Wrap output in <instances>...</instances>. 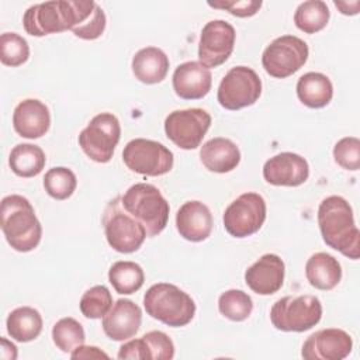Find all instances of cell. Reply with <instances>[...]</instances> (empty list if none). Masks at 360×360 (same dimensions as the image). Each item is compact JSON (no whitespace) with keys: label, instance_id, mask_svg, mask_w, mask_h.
I'll return each mask as SVG.
<instances>
[{"label":"cell","instance_id":"18","mask_svg":"<svg viewBox=\"0 0 360 360\" xmlns=\"http://www.w3.org/2000/svg\"><path fill=\"white\" fill-rule=\"evenodd\" d=\"M285 266L280 256L266 253L257 259L245 271L248 287L259 295H271L277 292L284 283Z\"/></svg>","mask_w":360,"mask_h":360},{"label":"cell","instance_id":"34","mask_svg":"<svg viewBox=\"0 0 360 360\" xmlns=\"http://www.w3.org/2000/svg\"><path fill=\"white\" fill-rule=\"evenodd\" d=\"M30 58V46L25 38L17 32H3L0 35V60L6 66H20Z\"/></svg>","mask_w":360,"mask_h":360},{"label":"cell","instance_id":"15","mask_svg":"<svg viewBox=\"0 0 360 360\" xmlns=\"http://www.w3.org/2000/svg\"><path fill=\"white\" fill-rule=\"evenodd\" d=\"M352 336L343 329L328 328L309 335L302 345L305 360H342L352 352Z\"/></svg>","mask_w":360,"mask_h":360},{"label":"cell","instance_id":"17","mask_svg":"<svg viewBox=\"0 0 360 360\" xmlns=\"http://www.w3.org/2000/svg\"><path fill=\"white\" fill-rule=\"evenodd\" d=\"M142 322V311L131 300H117L110 311L103 316L104 333L115 342H124L136 335Z\"/></svg>","mask_w":360,"mask_h":360},{"label":"cell","instance_id":"1","mask_svg":"<svg viewBox=\"0 0 360 360\" xmlns=\"http://www.w3.org/2000/svg\"><path fill=\"white\" fill-rule=\"evenodd\" d=\"M97 3L93 0H56L28 7L22 15L27 34L44 37L49 34L73 31L84 24L93 14Z\"/></svg>","mask_w":360,"mask_h":360},{"label":"cell","instance_id":"27","mask_svg":"<svg viewBox=\"0 0 360 360\" xmlns=\"http://www.w3.org/2000/svg\"><path fill=\"white\" fill-rule=\"evenodd\" d=\"M46 158L44 150L34 143L15 145L8 156V165L14 174L20 177L38 176L45 167Z\"/></svg>","mask_w":360,"mask_h":360},{"label":"cell","instance_id":"16","mask_svg":"<svg viewBox=\"0 0 360 360\" xmlns=\"http://www.w3.org/2000/svg\"><path fill=\"white\" fill-rule=\"evenodd\" d=\"M309 176L308 162L298 153L281 152L263 166V177L273 186L297 187L304 184Z\"/></svg>","mask_w":360,"mask_h":360},{"label":"cell","instance_id":"22","mask_svg":"<svg viewBox=\"0 0 360 360\" xmlns=\"http://www.w3.org/2000/svg\"><path fill=\"white\" fill-rule=\"evenodd\" d=\"M200 159L205 169L214 173H228L236 169L240 162V150L228 138H212L202 143Z\"/></svg>","mask_w":360,"mask_h":360},{"label":"cell","instance_id":"14","mask_svg":"<svg viewBox=\"0 0 360 360\" xmlns=\"http://www.w3.org/2000/svg\"><path fill=\"white\" fill-rule=\"evenodd\" d=\"M235 28L224 20L208 21L200 35L198 62L205 68H217L228 60L235 46Z\"/></svg>","mask_w":360,"mask_h":360},{"label":"cell","instance_id":"20","mask_svg":"<svg viewBox=\"0 0 360 360\" xmlns=\"http://www.w3.org/2000/svg\"><path fill=\"white\" fill-rule=\"evenodd\" d=\"M13 127L14 131L22 138H41L51 127L49 108L37 98L20 101L13 112Z\"/></svg>","mask_w":360,"mask_h":360},{"label":"cell","instance_id":"5","mask_svg":"<svg viewBox=\"0 0 360 360\" xmlns=\"http://www.w3.org/2000/svg\"><path fill=\"white\" fill-rule=\"evenodd\" d=\"M124 210L139 221L148 236L159 235L167 225L170 207L158 187L148 183L131 186L122 195Z\"/></svg>","mask_w":360,"mask_h":360},{"label":"cell","instance_id":"31","mask_svg":"<svg viewBox=\"0 0 360 360\" xmlns=\"http://www.w3.org/2000/svg\"><path fill=\"white\" fill-rule=\"evenodd\" d=\"M218 309L225 318L233 322H242L250 316L253 301L245 291L232 288L219 295Z\"/></svg>","mask_w":360,"mask_h":360},{"label":"cell","instance_id":"23","mask_svg":"<svg viewBox=\"0 0 360 360\" xmlns=\"http://www.w3.org/2000/svg\"><path fill=\"white\" fill-rule=\"evenodd\" d=\"M167 55L156 46H146L139 49L132 58V73L145 84L160 83L169 72Z\"/></svg>","mask_w":360,"mask_h":360},{"label":"cell","instance_id":"9","mask_svg":"<svg viewBox=\"0 0 360 360\" xmlns=\"http://www.w3.org/2000/svg\"><path fill=\"white\" fill-rule=\"evenodd\" d=\"M120 136L121 125L118 118L111 112H100L79 134V145L91 160L107 163L114 155Z\"/></svg>","mask_w":360,"mask_h":360},{"label":"cell","instance_id":"21","mask_svg":"<svg viewBox=\"0 0 360 360\" xmlns=\"http://www.w3.org/2000/svg\"><path fill=\"white\" fill-rule=\"evenodd\" d=\"M212 214L210 208L197 200L184 202L176 214V228L186 240H205L212 231Z\"/></svg>","mask_w":360,"mask_h":360},{"label":"cell","instance_id":"29","mask_svg":"<svg viewBox=\"0 0 360 360\" xmlns=\"http://www.w3.org/2000/svg\"><path fill=\"white\" fill-rule=\"evenodd\" d=\"M330 11L322 0H308L301 3L294 13V24L305 34L322 31L329 21Z\"/></svg>","mask_w":360,"mask_h":360},{"label":"cell","instance_id":"37","mask_svg":"<svg viewBox=\"0 0 360 360\" xmlns=\"http://www.w3.org/2000/svg\"><path fill=\"white\" fill-rule=\"evenodd\" d=\"M207 4L214 8L226 10L235 17L245 18V17L255 15L260 10L263 3L260 0H218V1H208Z\"/></svg>","mask_w":360,"mask_h":360},{"label":"cell","instance_id":"11","mask_svg":"<svg viewBox=\"0 0 360 360\" xmlns=\"http://www.w3.org/2000/svg\"><path fill=\"white\" fill-rule=\"evenodd\" d=\"M262 94L259 75L248 66L232 68L221 80L217 98L226 110H240L255 104Z\"/></svg>","mask_w":360,"mask_h":360},{"label":"cell","instance_id":"25","mask_svg":"<svg viewBox=\"0 0 360 360\" xmlns=\"http://www.w3.org/2000/svg\"><path fill=\"white\" fill-rule=\"evenodd\" d=\"M297 96L309 108L326 107L333 97L330 79L319 72H308L297 82Z\"/></svg>","mask_w":360,"mask_h":360},{"label":"cell","instance_id":"10","mask_svg":"<svg viewBox=\"0 0 360 360\" xmlns=\"http://www.w3.org/2000/svg\"><path fill=\"white\" fill-rule=\"evenodd\" d=\"M309 55L305 41L295 35H281L271 41L262 55V65L267 75L284 79L300 70Z\"/></svg>","mask_w":360,"mask_h":360},{"label":"cell","instance_id":"32","mask_svg":"<svg viewBox=\"0 0 360 360\" xmlns=\"http://www.w3.org/2000/svg\"><path fill=\"white\" fill-rule=\"evenodd\" d=\"M77 186L76 174L63 166H56L49 169L44 177L45 191L55 200L69 198Z\"/></svg>","mask_w":360,"mask_h":360},{"label":"cell","instance_id":"36","mask_svg":"<svg viewBox=\"0 0 360 360\" xmlns=\"http://www.w3.org/2000/svg\"><path fill=\"white\" fill-rule=\"evenodd\" d=\"M335 162L346 169L356 172L360 169V141L356 136H346L336 142L333 148Z\"/></svg>","mask_w":360,"mask_h":360},{"label":"cell","instance_id":"6","mask_svg":"<svg viewBox=\"0 0 360 360\" xmlns=\"http://www.w3.org/2000/svg\"><path fill=\"white\" fill-rule=\"evenodd\" d=\"M322 318V304L315 295H287L277 300L270 309L273 326L283 332H305Z\"/></svg>","mask_w":360,"mask_h":360},{"label":"cell","instance_id":"3","mask_svg":"<svg viewBox=\"0 0 360 360\" xmlns=\"http://www.w3.org/2000/svg\"><path fill=\"white\" fill-rule=\"evenodd\" d=\"M0 225L7 243L17 252H31L41 242V222L31 202L22 195L11 194L1 200Z\"/></svg>","mask_w":360,"mask_h":360},{"label":"cell","instance_id":"35","mask_svg":"<svg viewBox=\"0 0 360 360\" xmlns=\"http://www.w3.org/2000/svg\"><path fill=\"white\" fill-rule=\"evenodd\" d=\"M146 360H170L174 356L173 340L162 330H150L142 338Z\"/></svg>","mask_w":360,"mask_h":360},{"label":"cell","instance_id":"38","mask_svg":"<svg viewBox=\"0 0 360 360\" xmlns=\"http://www.w3.org/2000/svg\"><path fill=\"white\" fill-rule=\"evenodd\" d=\"M105 24H107L105 14H104L103 8L97 4L91 17L84 24H82L79 28L73 30L72 32L80 39L91 41V39H97L98 37H101V34L105 30Z\"/></svg>","mask_w":360,"mask_h":360},{"label":"cell","instance_id":"42","mask_svg":"<svg viewBox=\"0 0 360 360\" xmlns=\"http://www.w3.org/2000/svg\"><path fill=\"white\" fill-rule=\"evenodd\" d=\"M1 347H0V354L4 360H14L17 359V347L14 343L8 342L6 338L0 339Z\"/></svg>","mask_w":360,"mask_h":360},{"label":"cell","instance_id":"39","mask_svg":"<svg viewBox=\"0 0 360 360\" xmlns=\"http://www.w3.org/2000/svg\"><path fill=\"white\" fill-rule=\"evenodd\" d=\"M118 359H131V360H146L145 349L142 339H132L125 342L118 350Z\"/></svg>","mask_w":360,"mask_h":360},{"label":"cell","instance_id":"13","mask_svg":"<svg viewBox=\"0 0 360 360\" xmlns=\"http://www.w3.org/2000/svg\"><path fill=\"white\" fill-rule=\"evenodd\" d=\"M211 125V115L202 108L174 110L165 120L166 136L180 149H195Z\"/></svg>","mask_w":360,"mask_h":360},{"label":"cell","instance_id":"19","mask_svg":"<svg viewBox=\"0 0 360 360\" xmlns=\"http://www.w3.org/2000/svg\"><path fill=\"white\" fill-rule=\"evenodd\" d=\"M174 93L183 100H200L205 97L212 84L211 70L197 60H188L174 69L173 77Z\"/></svg>","mask_w":360,"mask_h":360},{"label":"cell","instance_id":"24","mask_svg":"<svg viewBox=\"0 0 360 360\" xmlns=\"http://www.w3.org/2000/svg\"><path fill=\"white\" fill-rule=\"evenodd\" d=\"M305 276L312 287L328 291L339 284L342 278V267L335 256L318 252L307 260Z\"/></svg>","mask_w":360,"mask_h":360},{"label":"cell","instance_id":"30","mask_svg":"<svg viewBox=\"0 0 360 360\" xmlns=\"http://www.w3.org/2000/svg\"><path fill=\"white\" fill-rule=\"evenodd\" d=\"M52 340L63 353H72L76 347L84 345L86 333L79 321L66 316L59 319L52 328Z\"/></svg>","mask_w":360,"mask_h":360},{"label":"cell","instance_id":"33","mask_svg":"<svg viewBox=\"0 0 360 360\" xmlns=\"http://www.w3.org/2000/svg\"><path fill=\"white\" fill-rule=\"evenodd\" d=\"M112 307V297L105 285H94L89 288L80 298V312L89 319L103 318Z\"/></svg>","mask_w":360,"mask_h":360},{"label":"cell","instance_id":"26","mask_svg":"<svg viewBox=\"0 0 360 360\" xmlns=\"http://www.w3.org/2000/svg\"><path fill=\"white\" fill-rule=\"evenodd\" d=\"M6 326L11 339L21 343L31 342L42 330V316L32 307H18L8 314Z\"/></svg>","mask_w":360,"mask_h":360},{"label":"cell","instance_id":"41","mask_svg":"<svg viewBox=\"0 0 360 360\" xmlns=\"http://www.w3.org/2000/svg\"><path fill=\"white\" fill-rule=\"evenodd\" d=\"M333 4L345 15H356L360 11V1L359 0H354V1H336L335 0Z\"/></svg>","mask_w":360,"mask_h":360},{"label":"cell","instance_id":"40","mask_svg":"<svg viewBox=\"0 0 360 360\" xmlns=\"http://www.w3.org/2000/svg\"><path fill=\"white\" fill-rule=\"evenodd\" d=\"M70 357L73 360H77V359H108V354L96 346L82 345L70 353Z\"/></svg>","mask_w":360,"mask_h":360},{"label":"cell","instance_id":"7","mask_svg":"<svg viewBox=\"0 0 360 360\" xmlns=\"http://www.w3.org/2000/svg\"><path fill=\"white\" fill-rule=\"evenodd\" d=\"M103 225L108 245L120 253L136 252L148 236L143 225L124 210L121 195L107 204Z\"/></svg>","mask_w":360,"mask_h":360},{"label":"cell","instance_id":"8","mask_svg":"<svg viewBox=\"0 0 360 360\" xmlns=\"http://www.w3.org/2000/svg\"><path fill=\"white\" fill-rule=\"evenodd\" d=\"M122 160L134 173L158 177L172 170L174 156L169 148L158 141L135 138L125 145Z\"/></svg>","mask_w":360,"mask_h":360},{"label":"cell","instance_id":"4","mask_svg":"<svg viewBox=\"0 0 360 360\" xmlns=\"http://www.w3.org/2000/svg\"><path fill=\"white\" fill-rule=\"evenodd\" d=\"M143 307L149 316L172 328L186 326L195 314L193 298L170 283H158L149 287L143 295Z\"/></svg>","mask_w":360,"mask_h":360},{"label":"cell","instance_id":"28","mask_svg":"<svg viewBox=\"0 0 360 360\" xmlns=\"http://www.w3.org/2000/svg\"><path fill=\"white\" fill-rule=\"evenodd\" d=\"M108 280L118 294H134L138 291L145 281L142 267L129 260L115 262L108 270Z\"/></svg>","mask_w":360,"mask_h":360},{"label":"cell","instance_id":"12","mask_svg":"<svg viewBox=\"0 0 360 360\" xmlns=\"http://www.w3.org/2000/svg\"><path fill=\"white\" fill-rule=\"evenodd\" d=\"M225 231L233 238L256 233L266 221V201L257 193H243L224 212Z\"/></svg>","mask_w":360,"mask_h":360},{"label":"cell","instance_id":"2","mask_svg":"<svg viewBox=\"0 0 360 360\" xmlns=\"http://www.w3.org/2000/svg\"><path fill=\"white\" fill-rule=\"evenodd\" d=\"M318 225L323 242L343 256L357 260L360 256V232L350 204L340 195L323 198L318 207Z\"/></svg>","mask_w":360,"mask_h":360}]
</instances>
